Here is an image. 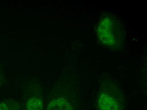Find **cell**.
<instances>
[{
	"instance_id": "cell-1",
	"label": "cell",
	"mask_w": 147,
	"mask_h": 110,
	"mask_svg": "<svg viewBox=\"0 0 147 110\" xmlns=\"http://www.w3.org/2000/svg\"><path fill=\"white\" fill-rule=\"evenodd\" d=\"M96 33L99 43L110 49L118 50L124 42V28L115 14L103 15L96 28Z\"/></svg>"
},
{
	"instance_id": "cell-3",
	"label": "cell",
	"mask_w": 147,
	"mask_h": 110,
	"mask_svg": "<svg viewBox=\"0 0 147 110\" xmlns=\"http://www.w3.org/2000/svg\"><path fill=\"white\" fill-rule=\"evenodd\" d=\"M47 110H74L72 106L64 98H58L49 103Z\"/></svg>"
},
{
	"instance_id": "cell-5",
	"label": "cell",
	"mask_w": 147,
	"mask_h": 110,
	"mask_svg": "<svg viewBox=\"0 0 147 110\" xmlns=\"http://www.w3.org/2000/svg\"><path fill=\"white\" fill-rule=\"evenodd\" d=\"M0 110H11L7 105L4 103H0Z\"/></svg>"
},
{
	"instance_id": "cell-2",
	"label": "cell",
	"mask_w": 147,
	"mask_h": 110,
	"mask_svg": "<svg viewBox=\"0 0 147 110\" xmlns=\"http://www.w3.org/2000/svg\"><path fill=\"white\" fill-rule=\"evenodd\" d=\"M97 105L100 110H120L118 101L108 92L99 93Z\"/></svg>"
},
{
	"instance_id": "cell-4",
	"label": "cell",
	"mask_w": 147,
	"mask_h": 110,
	"mask_svg": "<svg viewBox=\"0 0 147 110\" xmlns=\"http://www.w3.org/2000/svg\"><path fill=\"white\" fill-rule=\"evenodd\" d=\"M43 107L42 100L36 97L30 98L27 104V110H42Z\"/></svg>"
}]
</instances>
